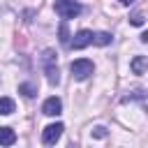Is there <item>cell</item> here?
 Returning a JSON list of instances; mask_svg holds the SVG:
<instances>
[{
    "instance_id": "obj_5",
    "label": "cell",
    "mask_w": 148,
    "mask_h": 148,
    "mask_svg": "<svg viewBox=\"0 0 148 148\" xmlns=\"http://www.w3.org/2000/svg\"><path fill=\"white\" fill-rule=\"evenodd\" d=\"M90 44H92V30H79V32L74 35V39L69 42V49L81 51V49H86V46H90Z\"/></svg>"
},
{
    "instance_id": "obj_11",
    "label": "cell",
    "mask_w": 148,
    "mask_h": 148,
    "mask_svg": "<svg viewBox=\"0 0 148 148\" xmlns=\"http://www.w3.org/2000/svg\"><path fill=\"white\" fill-rule=\"evenodd\" d=\"M58 35H60V44H62L65 49H69V42H72V39H69V30H67V21H65V18H62L60 25H58Z\"/></svg>"
},
{
    "instance_id": "obj_1",
    "label": "cell",
    "mask_w": 148,
    "mask_h": 148,
    "mask_svg": "<svg viewBox=\"0 0 148 148\" xmlns=\"http://www.w3.org/2000/svg\"><path fill=\"white\" fill-rule=\"evenodd\" d=\"M42 67H44L46 81H49L51 86H58V83H60V69H58L56 51H53V49H44V51H42Z\"/></svg>"
},
{
    "instance_id": "obj_13",
    "label": "cell",
    "mask_w": 148,
    "mask_h": 148,
    "mask_svg": "<svg viewBox=\"0 0 148 148\" xmlns=\"http://www.w3.org/2000/svg\"><path fill=\"white\" fill-rule=\"evenodd\" d=\"M146 97H148V92H146V90H134V92H132V95H127L123 102H130V99H146Z\"/></svg>"
},
{
    "instance_id": "obj_6",
    "label": "cell",
    "mask_w": 148,
    "mask_h": 148,
    "mask_svg": "<svg viewBox=\"0 0 148 148\" xmlns=\"http://www.w3.org/2000/svg\"><path fill=\"white\" fill-rule=\"evenodd\" d=\"M42 113L44 116H60L62 113V102H60V97H46L44 99V104H42Z\"/></svg>"
},
{
    "instance_id": "obj_8",
    "label": "cell",
    "mask_w": 148,
    "mask_h": 148,
    "mask_svg": "<svg viewBox=\"0 0 148 148\" xmlns=\"http://www.w3.org/2000/svg\"><path fill=\"white\" fill-rule=\"evenodd\" d=\"M16 143V132L12 127H0V146H14Z\"/></svg>"
},
{
    "instance_id": "obj_14",
    "label": "cell",
    "mask_w": 148,
    "mask_h": 148,
    "mask_svg": "<svg viewBox=\"0 0 148 148\" xmlns=\"http://www.w3.org/2000/svg\"><path fill=\"white\" fill-rule=\"evenodd\" d=\"M130 23H132V25H143V16H141L139 12L132 14V16H130Z\"/></svg>"
},
{
    "instance_id": "obj_10",
    "label": "cell",
    "mask_w": 148,
    "mask_h": 148,
    "mask_svg": "<svg viewBox=\"0 0 148 148\" xmlns=\"http://www.w3.org/2000/svg\"><path fill=\"white\" fill-rule=\"evenodd\" d=\"M16 111V104L12 97H0V116H12Z\"/></svg>"
},
{
    "instance_id": "obj_12",
    "label": "cell",
    "mask_w": 148,
    "mask_h": 148,
    "mask_svg": "<svg viewBox=\"0 0 148 148\" xmlns=\"http://www.w3.org/2000/svg\"><path fill=\"white\" fill-rule=\"evenodd\" d=\"M18 92H21L23 97H28V99H30V97H35V95H37V86H35V83H30V81L18 83Z\"/></svg>"
},
{
    "instance_id": "obj_9",
    "label": "cell",
    "mask_w": 148,
    "mask_h": 148,
    "mask_svg": "<svg viewBox=\"0 0 148 148\" xmlns=\"http://www.w3.org/2000/svg\"><path fill=\"white\" fill-rule=\"evenodd\" d=\"M111 42H113V35H111V32H104V30L92 32V44H95V46H106V44H111Z\"/></svg>"
},
{
    "instance_id": "obj_17",
    "label": "cell",
    "mask_w": 148,
    "mask_h": 148,
    "mask_svg": "<svg viewBox=\"0 0 148 148\" xmlns=\"http://www.w3.org/2000/svg\"><path fill=\"white\" fill-rule=\"evenodd\" d=\"M120 2H123V5H132L134 0H120Z\"/></svg>"
},
{
    "instance_id": "obj_16",
    "label": "cell",
    "mask_w": 148,
    "mask_h": 148,
    "mask_svg": "<svg viewBox=\"0 0 148 148\" xmlns=\"http://www.w3.org/2000/svg\"><path fill=\"white\" fill-rule=\"evenodd\" d=\"M141 42H143V44H148V32H141Z\"/></svg>"
},
{
    "instance_id": "obj_2",
    "label": "cell",
    "mask_w": 148,
    "mask_h": 148,
    "mask_svg": "<svg viewBox=\"0 0 148 148\" xmlns=\"http://www.w3.org/2000/svg\"><path fill=\"white\" fill-rule=\"evenodd\" d=\"M53 9H56V14L60 16V18H76L81 12H83V7H81V2L79 0H56V5H53Z\"/></svg>"
},
{
    "instance_id": "obj_7",
    "label": "cell",
    "mask_w": 148,
    "mask_h": 148,
    "mask_svg": "<svg viewBox=\"0 0 148 148\" xmlns=\"http://www.w3.org/2000/svg\"><path fill=\"white\" fill-rule=\"evenodd\" d=\"M130 69H132V74H146L148 72V58L146 56H134L130 60Z\"/></svg>"
},
{
    "instance_id": "obj_15",
    "label": "cell",
    "mask_w": 148,
    "mask_h": 148,
    "mask_svg": "<svg viewBox=\"0 0 148 148\" xmlns=\"http://www.w3.org/2000/svg\"><path fill=\"white\" fill-rule=\"evenodd\" d=\"M92 134H95L97 139H102V136H106V130H104V127H95V132H92Z\"/></svg>"
},
{
    "instance_id": "obj_4",
    "label": "cell",
    "mask_w": 148,
    "mask_h": 148,
    "mask_svg": "<svg viewBox=\"0 0 148 148\" xmlns=\"http://www.w3.org/2000/svg\"><path fill=\"white\" fill-rule=\"evenodd\" d=\"M62 130H65V125H62V123H51V125H46V127L42 130V143L53 146V143L62 136Z\"/></svg>"
},
{
    "instance_id": "obj_3",
    "label": "cell",
    "mask_w": 148,
    "mask_h": 148,
    "mask_svg": "<svg viewBox=\"0 0 148 148\" xmlns=\"http://www.w3.org/2000/svg\"><path fill=\"white\" fill-rule=\"evenodd\" d=\"M69 72H72V76H74L76 81H86V79L92 76L95 65H92V60H88V58H79V60H72V62H69Z\"/></svg>"
}]
</instances>
